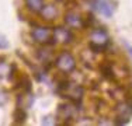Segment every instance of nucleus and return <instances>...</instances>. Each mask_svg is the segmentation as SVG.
Listing matches in <instances>:
<instances>
[{
    "mask_svg": "<svg viewBox=\"0 0 132 126\" xmlns=\"http://www.w3.org/2000/svg\"><path fill=\"white\" fill-rule=\"evenodd\" d=\"M73 113H75V109L70 104H62V105L58 106L56 119L62 121L63 123H69V119H73Z\"/></svg>",
    "mask_w": 132,
    "mask_h": 126,
    "instance_id": "obj_8",
    "label": "nucleus"
},
{
    "mask_svg": "<svg viewBox=\"0 0 132 126\" xmlns=\"http://www.w3.org/2000/svg\"><path fill=\"white\" fill-rule=\"evenodd\" d=\"M31 37L37 43H41V45H48L53 42L52 30L46 25H35L31 31Z\"/></svg>",
    "mask_w": 132,
    "mask_h": 126,
    "instance_id": "obj_4",
    "label": "nucleus"
},
{
    "mask_svg": "<svg viewBox=\"0 0 132 126\" xmlns=\"http://www.w3.org/2000/svg\"><path fill=\"white\" fill-rule=\"evenodd\" d=\"M9 46V42L3 35H0V49H6Z\"/></svg>",
    "mask_w": 132,
    "mask_h": 126,
    "instance_id": "obj_15",
    "label": "nucleus"
},
{
    "mask_svg": "<svg viewBox=\"0 0 132 126\" xmlns=\"http://www.w3.org/2000/svg\"><path fill=\"white\" fill-rule=\"evenodd\" d=\"M58 2H63V0H58Z\"/></svg>",
    "mask_w": 132,
    "mask_h": 126,
    "instance_id": "obj_17",
    "label": "nucleus"
},
{
    "mask_svg": "<svg viewBox=\"0 0 132 126\" xmlns=\"http://www.w3.org/2000/svg\"><path fill=\"white\" fill-rule=\"evenodd\" d=\"M13 118H14V123H24V121H26V118H27L24 108H20V106H17V109L14 111Z\"/></svg>",
    "mask_w": 132,
    "mask_h": 126,
    "instance_id": "obj_13",
    "label": "nucleus"
},
{
    "mask_svg": "<svg viewBox=\"0 0 132 126\" xmlns=\"http://www.w3.org/2000/svg\"><path fill=\"white\" fill-rule=\"evenodd\" d=\"M15 71V67L13 65H9V63L6 62H0V78L3 77H13Z\"/></svg>",
    "mask_w": 132,
    "mask_h": 126,
    "instance_id": "obj_11",
    "label": "nucleus"
},
{
    "mask_svg": "<svg viewBox=\"0 0 132 126\" xmlns=\"http://www.w3.org/2000/svg\"><path fill=\"white\" fill-rule=\"evenodd\" d=\"M115 112H117L115 123L125 125L127 122H129V119L132 116V101H128V100L121 101L117 105V108H115Z\"/></svg>",
    "mask_w": 132,
    "mask_h": 126,
    "instance_id": "obj_5",
    "label": "nucleus"
},
{
    "mask_svg": "<svg viewBox=\"0 0 132 126\" xmlns=\"http://www.w3.org/2000/svg\"><path fill=\"white\" fill-rule=\"evenodd\" d=\"M41 15H42L44 20L52 21V20H55L56 15H58V10H56V7H55V6H52V4L44 6V8L41 10Z\"/></svg>",
    "mask_w": 132,
    "mask_h": 126,
    "instance_id": "obj_10",
    "label": "nucleus"
},
{
    "mask_svg": "<svg viewBox=\"0 0 132 126\" xmlns=\"http://www.w3.org/2000/svg\"><path fill=\"white\" fill-rule=\"evenodd\" d=\"M55 66L61 73L69 74L76 69V60H75L72 53L63 50V52H61L58 55V58L55 59Z\"/></svg>",
    "mask_w": 132,
    "mask_h": 126,
    "instance_id": "obj_3",
    "label": "nucleus"
},
{
    "mask_svg": "<svg viewBox=\"0 0 132 126\" xmlns=\"http://www.w3.org/2000/svg\"><path fill=\"white\" fill-rule=\"evenodd\" d=\"M7 102V93L4 90H0V106H3Z\"/></svg>",
    "mask_w": 132,
    "mask_h": 126,
    "instance_id": "obj_14",
    "label": "nucleus"
},
{
    "mask_svg": "<svg viewBox=\"0 0 132 126\" xmlns=\"http://www.w3.org/2000/svg\"><path fill=\"white\" fill-rule=\"evenodd\" d=\"M53 35V42L58 43H69L73 39V34L68 27H56L52 30Z\"/></svg>",
    "mask_w": 132,
    "mask_h": 126,
    "instance_id": "obj_6",
    "label": "nucleus"
},
{
    "mask_svg": "<svg viewBox=\"0 0 132 126\" xmlns=\"http://www.w3.org/2000/svg\"><path fill=\"white\" fill-rule=\"evenodd\" d=\"M110 46V35L107 34L105 30L103 28H97L92 31L89 39V48L93 53H101L108 49Z\"/></svg>",
    "mask_w": 132,
    "mask_h": 126,
    "instance_id": "obj_1",
    "label": "nucleus"
},
{
    "mask_svg": "<svg viewBox=\"0 0 132 126\" xmlns=\"http://www.w3.org/2000/svg\"><path fill=\"white\" fill-rule=\"evenodd\" d=\"M58 93L63 95V98H68L72 102H80L81 98H83V87L80 84L76 83H70L68 80H63L58 84Z\"/></svg>",
    "mask_w": 132,
    "mask_h": 126,
    "instance_id": "obj_2",
    "label": "nucleus"
},
{
    "mask_svg": "<svg viewBox=\"0 0 132 126\" xmlns=\"http://www.w3.org/2000/svg\"><path fill=\"white\" fill-rule=\"evenodd\" d=\"M26 6L30 11L41 13V10L44 8V0H26Z\"/></svg>",
    "mask_w": 132,
    "mask_h": 126,
    "instance_id": "obj_12",
    "label": "nucleus"
},
{
    "mask_svg": "<svg viewBox=\"0 0 132 126\" xmlns=\"http://www.w3.org/2000/svg\"><path fill=\"white\" fill-rule=\"evenodd\" d=\"M92 6L104 17H111L114 13V4L111 0H92Z\"/></svg>",
    "mask_w": 132,
    "mask_h": 126,
    "instance_id": "obj_7",
    "label": "nucleus"
},
{
    "mask_svg": "<svg viewBox=\"0 0 132 126\" xmlns=\"http://www.w3.org/2000/svg\"><path fill=\"white\" fill-rule=\"evenodd\" d=\"M128 50H129V53H131V56H132V48H131V46H128Z\"/></svg>",
    "mask_w": 132,
    "mask_h": 126,
    "instance_id": "obj_16",
    "label": "nucleus"
},
{
    "mask_svg": "<svg viewBox=\"0 0 132 126\" xmlns=\"http://www.w3.org/2000/svg\"><path fill=\"white\" fill-rule=\"evenodd\" d=\"M65 23L69 25L70 28H77V30H80V28H84V20L81 18V15L79 14L77 11H68L65 15Z\"/></svg>",
    "mask_w": 132,
    "mask_h": 126,
    "instance_id": "obj_9",
    "label": "nucleus"
}]
</instances>
